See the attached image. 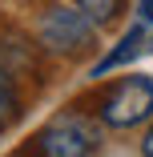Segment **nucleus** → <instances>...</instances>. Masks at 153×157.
<instances>
[{
    "mask_svg": "<svg viewBox=\"0 0 153 157\" xmlns=\"http://www.w3.org/2000/svg\"><path fill=\"white\" fill-rule=\"evenodd\" d=\"M36 145L40 157H93L101 149V125L85 113H60L40 129Z\"/></svg>",
    "mask_w": 153,
    "mask_h": 157,
    "instance_id": "nucleus-1",
    "label": "nucleus"
},
{
    "mask_svg": "<svg viewBox=\"0 0 153 157\" xmlns=\"http://www.w3.org/2000/svg\"><path fill=\"white\" fill-rule=\"evenodd\" d=\"M149 113H153V77H141V73L121 77L101 105V121L113 129H133V125L149 121Z\"/></svg>",
    "mask_w": 153,
    "mask_h": 157,
    "instance_id": "nucleus-2",
    "label": "nucleus"
},
{
    "mask_svg": "<svg viewBox=\"0 0 153 157\" xmlns=\"http://www.w3.org/2000/svg\"><path fill=\"white\" fill-rule=\"evenodd\" d=\"M36 36L48 52H60V56H73L81 48L93 44L97 36V24L89 20L81 8H48L40 16V28H36Z\"/></svg>",
    "mask_w": 153,
    "mask_h": 157,
    "instance_id": "nucleus-3",
    "label": "nucleus"
},
{
    "mask_svg": "<svg viewBox=\"0 0 153 157\" xmlns=\"http://www.w3.org/2000/svg\"><path fill=\"white\" fill-rule=\"evenodd\" d=\"M141 40H145V36H141V28H129V33L121 36V44H117V48H113V52H109L105 60H97L93 77H105L109 69H117V65H125V60H133V56L141 52Z\"/></svg>",
    "mask_w": 153,
    "mask_h": 157,
    "instance_id": "nucleus-4",
    "label": "nucleus"
},
{
    "mask_svg": "<svg viewBox=\"0 0 153 157\" xmlns=\"http://www.w3.org/2000/svg\"><path fill=\"white\" fill-rule=\"evenodd\" d=\"M77 8L101 28V24H109V20L121 12V0H77Z\"/></svg>",
    "mask_w": 153,
    "mask_h": 157,
    "instance_id": "nucleus-5",
    "label": "nucleus"
},
{
    "mask_svg": "<svg viewBox=\"0 0 153 157\" xmlns=\"http://www.w3.org/2000/svg\"><path fill=\"white\" fill-rule=\"evenodd\" d=\"M16 117V89H12V77L0 69V129Z\"/></svg>",
    "mask_w": 153,
    "mask_h": 157,
    "instance_id": "nucleus-6",
    "label": "nucleus"
},
{
    "mask_svg": "<svg viewBox=\"0 0 153 157\" xmlns=\"http://www.w3.org/2000/svg\"><path fill=\"white\" fill-rule=\"evenodd\" d=\"M137 16H141V24L153 20V0H141V4H137Z\"/></svg>",
    "mask_w": 153,
    "mask_h": 157,
    "instance_id": "nucleus-7",
    "label": "nucleus"
},
{
    "mask_svg": "<svg viewBox=\"0 0 153 157\" xmlns=\"http://www.w3.org/2000/svg\"><path fill=\"white\" fill-rule=\"evenodd\" d=\"M141 157H153V129L141 137Z\"/></svg>",
    "mask_w": 153,
    "mask_h": 157,
    "instance_id": "nucleus-8",
    "label": "nucleus"
},
{
    "mask_svg": "<svg viewBox=\"0 0 153 157\" xmlns=\"http://www.w3.org/2000/svg\"><path fill=\"white\" fill-rule=\"evenodd\" d=\"M149 44H153V40H149Z\"/></svg>",
    "mask_w": 153,
    "mask_h": 157,
    "instance_id": "nucleus-9",
    "label": "nucleus"
}]
</instances>
